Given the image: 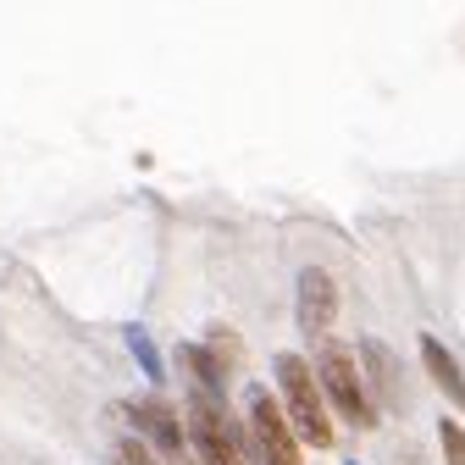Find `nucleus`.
<instances>
[{"label": "nucleus", "instance_id": "20e7f679", "mask_svg": "<svg viewBox=\"0 0 465 465\" xmlns=\"http://www.w3.org/2000/svg\"><path fill=\"white\" fill-rule=\"evenodd\" d=\"M250 432H255V454L266 465H300V443H294V432H288V416L272 404L266 388L250 393Z\"/></svg>", "mask_w": 465, "mask_h": 465}, {"label": "nucleus", "instance_id": "7ed1b4c3", "mask_svg": "<svg viewBox=\"0 0 465 465\" xmlns=\"http://www.w3.org/2000/svg\"><path fill=\"white\" fill-rule=\"evenodd\" d=\"M189 449H194L205 465H244L239 432H232L227 411H222L211 393H194V399H189Z\"/></svg>", "mask_w": 465, "mask_h": 465}, {"label": "nucleus", "instance_id": "9d476101", "mask_svg": "<svg viewBox=\"0 0 465 465\" xmlns=\"http://www.w3.org/2000/svg\"><path fill=\"white\" fill-rule=\"evenodd\" d=\"M438 443H443V460H449V465H465V427H460V421L443 416V421H438Z\"/></svg>", "mask_w": 465, "mask_h": 465}, {"label": "nucleus", "instance_id": "f8f14e48", "mask_svg": "<svg viewBox=\"0 0 465 465\" xmlns=\"http://www.w3.org/2000/svg\"><path fill=\"white\" fill-rule=\"evenodd\" d=\"M183 465H194V460H183Z\"/></svg>", "mask_w": 465, "mask_h": 465}, {"label": "nucleus", "instance_id": "423d86ee", "mask_svg": "<svg viewBox=\"0 0 465 465\" xmlns=\"http://www.w3.org/2000/svg\"><path fill=\"white\" fill-rule=\"evenodd\" d=\"M338 316V288L322 266H305L300 272V332L305 338H322Z\"/></svg>", "mask_w": 465, "mask_h": 465}, {"label": "nucleus", "instance_id": "f03ea898", "mask_svg": "<svg viewBox=\"0 0 465 465\" xmlns=\"http://www.w3.org/2000/svg\"><path fill=\"white\" fill-rule=\"evenodd\" d=\"M277 388H282V404H288V421L316 449H332V416H327V393L316 388V371L300 355H277Z\"/></svg>", "mask_w": 465, "mask_h": 465}, {"label": "nucleus", "instance_id": "f257e3e1", "mask_svg": "<svg viewBox=\"0 0 465 465\" xmlns=\"http://www.w3.org/2000/svg\"><path fill=\"white\" fill-rule=\"evenodd\" d=\"M316 377H322V393H327V404L343 416V421H355L361 432H371L377 427V404H371V393H366V382H361V366H355V355H349L343 343H327L322 355H316Z\"/></svg>", "mask_w": 465, "mask_h": 465}, {"label": "nucleus", "instance_id": "9b49d317", "mask_svg": "<svg viewBox=\"0 0 465 465\" xmlns=\"http://www.w3.org/2000/svg\"><path fill=\"white\" fill-rule=\"evenodd\" d=\"M123 465H155V449L134 438V443H123Z\"/></svg>", "mask_w": 465, "mask_h": 465}, {"label": "nucleus", "instance_id": "1a4fd4ad", "mask_svg": "<svg viewBox=\"0 0 465 465\" xmlns=\"http://www.w3.org/2000/svg\"><path fill=\"white\" fill-rule=\"evenodd\" d=\"M183 361H189V371H194V382H200V393H222L227 388V366L211 355V349H200V343H183Z\"/></svg>", "mask_w": 465, "mask_h": 465}, {"label": "nucleus", "instance_id": "6e6552de", "mask_svg": "<svg viewBox=\"0 0 465 465\" xmlns=\"http://www.w3.org/2000/svg\"><path fill=\"white\" fill-rule=\"evenodd\" d=\"M361 366L377 377V399L388 404V411H399V366H393V355H388V343H377V338H366L361 343Z\"/></svg>", "mask_w": 465, "mask_h": 465}, {"label": "nucleus", "instance_id": "39448f33", "mask_svg": "<svg viewBox=\"0 0 465 465\" xmlns=\"http://www.w3.org/2000/svg\"><path fill=\"white\" fill-rule=\"evenodd\" d=\"M128 416H134V427H139V443H150V449H161L166 460H189V443H183V421H178V411L172 404H161V399H134L128 404Z\"/></svg>", "mask_w": 465, "mask_h": 465}, {"label": "nucleus", "instance_id": "0eeeda50", "mask_svg": "<svg viewBox=\"0 0 465 465\" xmlns=\"http://www.w3.org/2000/svg\"><path fill=\"white\" fill-rule=\"evenodd\" d=\"M421 361H427V371H432V382L449 393V404H460V411H465V371H460V361L449 355V349L427 332L421 338Z\"/></svg>", "mask_w": 465, "mask_h": 465}]
</instances>
